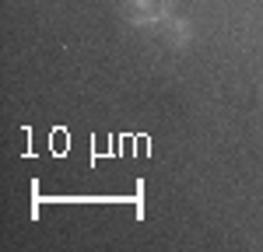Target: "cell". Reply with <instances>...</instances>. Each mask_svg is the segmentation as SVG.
Instances as JSON below:
<instances>
[{
	"label": "cell",
	"instance_id": "6da1fadb",
	"mask_svg": "<svg viewBox=\"0 0 263 252\" xmlns=\"http://www.w3.org/2000/svg\"><path fill=\"white\" fill-rule=\"evenodd\" d=\"M123 14L134 25H151L165 21L172 14V0H123Z\"/></svg>",
	"mask_w": 263,
	"mask_h": 252
},
{
	"label": "cell",
	"instance_id": "7a4b0ae2",
	"mask_svg": "<svg viewBox=\"0 0 263 252\" xmlns=\"http://www.w3.org/2000/svg\"><path fill=\"white\" fill-rule=\"evenodd\" d=\"M53 147H57V151H63V147H67V137H63V133H57V137H53Z\"/></svg>",
	"mask_w": 263,
	"mask_h": 252
}]
</instances>
